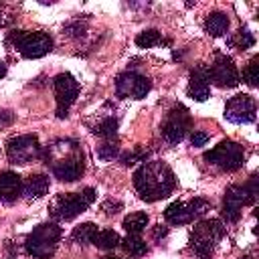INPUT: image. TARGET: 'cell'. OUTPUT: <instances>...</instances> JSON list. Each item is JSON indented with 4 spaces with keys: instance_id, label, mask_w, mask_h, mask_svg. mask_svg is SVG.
Returning a JSON list of instances; mask_svg holds the SVG:
<instances>
[{
    "instance_id": "e0dca14e",
    "label": "cell",
    "mask_w": 259,
    "mask_h": 259,
    "mask_svg": "<svg viewBox=\"0 0 259 259\" xmlns=\"http://www.w3.org/2000/svg\"><path fill=\"white\" fill-rule=\"evenodd\" d=\"M22 194V180L16 172L4 170L0 172V202H14Z\"/></svg>"
},
{
    "instance_id": "ac0fdd59",
    "label": "cell",
    "mask_w": 259,
    "mask_h": 259,
    "mask_svg": "<svg viewBox=\"0 0 259 259\" xmlns=\"http://www.w3.org/2000/svg\"><path fill=\"white\" fill-rule=\"evenodd\" d=\"M49 190V176L45 174H32L28 176L26 182H22V194L26 200H36L45 196Z\"/></svg>"
},
{
    "instance_id": "d4e9b609",
    "label": "cell",
    "mask_w": 259,
    "mask_h": 259,
    "mask_svg": "<svg viewBox=\"0 0 259 259\" xmlns=\"http://www.w3.org/2000/svg\"><path fill=\"white\" fill-rule=\"evenodd\" d=\"M164 38L162 34L156 30V28H148V30H142L138 36H136V45L140 49H150V47H156V45H162Z\"/></svg>"
},
{
    "instance_id": "52a82bcc",
    "label": "cell",
    "mask_w": 259,
    "mask_h": 259,
    "mask_svg": "<svg viewBox=\"0 0 259 259\" xmlns=\"http://www.w3.org/2000/svg\"><path fill=\"white\" fill-rule=\"evenodd\" d=\"M204 160L208 164L217 166L219 170L235 172V170L243 168V164H245V150L241 144H237L233 140H223L212 150L204 152Z\"/></svg>"
},
{
    "instance_id": "44dd1931",
    "label": "cell",
    "mask_w": 259,
    "mask_h": 259,
    "mask_svg": "<svg viewBox=\"0 0 259 259\" xmlns=\"http://www.w3.org/2000/svg\"><path fill=\"white\" fill-rule=\"evenodd\" d=\"M95 233H97V227H95L93 223H81V225H77V227L73 229L71 239H73V243L85 247V245H91V243H93Z\"/></svg>"
},
{
    "instance_id": "7c38bea8",
    "label": "cell",
    "mask_w": 259,
    "mask_h": 259,
    "mask_svg": "<svg viewBox=\"0 0 259 259\" xmlns=\"http://www.w3.org/2000/svg\"><path fill=\"white\" fill-rule=\"evenodd\" d=\"M152 89V83L148 77L136 73V71H123L115 79V95L121 99H142Z\"/></svg>"
},
{
    "instance_id": "9a60e30c",
    "label": "cell",
    "mask_w": 259,
    "mask_h": 259,
    "mask_svg": "<svg viewBox=\"0 0 259 259\" xmlns=\"http://www.w3.org/2000/svg\"><path fill=\"white\" fill-rule=\"evenodd\" d=\"M51 168H53V174L55 178L63 180V182H75L83 176L85 172V160H83V154L79 150H75L73 154L65 156V158H59V160H53L49 162Z\"/></svg>"
},
{
    "instance_id": "ba28073f",
    "label": "cell",
    "mask_w": 259,
    "mask_h": 259,
    "mask_svg": "<svg viewBox=\"0 0 259 259\" xmlns=\"http://www.w3.org/2000/svg\"><path fill=\"white\" fill-rule=\"evenodd\" d=\"M190 127H192L190 111L184 105L178 103V105H174L168 111V115H166V119H164V123L160 127V134H162V138H164L166 144L176 146V144H180L186 138V134H188Z\"/></svg>"
},
{
    "instance_id": "30bf717a",
    "label": "cell",
    "mask_w": 259,
    "mask_h": 259,
    "mask_svg": "<svg viewBox=\"0 0 259 259\" xmlns=\"http://www.w3.org/2000/svg\"><path fill=\"white\" fill-rule=\"evenodd\" d=\"M40 154H42V148L38 144V138L32 136V134L10 138L8 144H6V156H8V160L12 164H18V166H24V164L40 158Z\"/></svg>"
},
{
    "instance_id": "9c48e42d",
    "label": "cell",
    "mask_w": 259,
    "mask_h": 259,
    "mask_svg": "<svg viewBox=\"0 0 259 259\" xmlns=\"http://www.w3.org/2000/svg\"><path fill=\"white\" fill-rule=\"evenodd\" d=\"M210 208V202L204 198H190V200H176L164 210V219L170 225H188L194 219L202 217Z\"/></svg>"
},
{
    "instance_id": "2e32d148",
    "label": "cell",
    "mask_w": 259,
    "mask_h": 259,
    "mask_svg": "<svg viewBox=\"0 0 259 259\" xmlns=\"http://www.w3.org/2000/svg\"><path fill=\"white\" fill-rule=\"evenodd\" d=\"M186 93L190 99L194 101H204L210 93V83H208V75H206V65H196L190 71V79H188V87Z\"/></svg>"
},
{
    "instance_id": "836d02e7",
    "label": "cell",
    "mask_w": 259,
    "mask_h": 259,
    "mask_svg": "<svg viewBox=\"0 0 259 259\" xmlns=\"http://www.w3.org/2000/svg\"><path fill=\"white\" fill-rule=\"evenodd\" d=\"M14 121V113L12 111H0V127H6Z\"/></svg>"
},
{
    "instance_id": "d6a6232c",
    "label": "cell",
    "mask_w": 259,
    "mask_h": 259,
    "mask_svg": "<svg viewBox=\"0 0 259 259\" xmlns=\"http://www.w3.org/2000/svg\"><path fill=\"white\" fill-rule=\"evenodd\" d=\"M168 235V227H162V225H156L154 229H152V237L156 239V241H162L164 237Z\"/></svg>"
},
{
    "instance_id": "1f68e13d",
    "label": "cell",
    "mask_w": 259,
    "mask_h": 259,
    "mask_svg": "<svg viewBox=\"0 0 259 259\" xmlns=\"http://www.w3.org/2000/svg\"><path fill=\"white\" fill-rule=\"evenodd\" d=\"M206 142H208V134H206V132H202V130H194V132H192V136H190V144H192L194 148L204 146Z\"/></svg>"
},
{
    "instance_id": "277c9868",
    "label": "cell",
    "mask_w": 259,
    "mask_h": 259,
    "mask_svg": "<svg viewBox=\"0 0 259 259\" xmlns=\"http://www.w3.org/2000/svg\"><path fill=\"white\" fill-rule=\"evenodd\" d=\"M259 186H257V176H251L245 184H233L225 192L223 200V217L227 223H237L241 219V208L245 204H253L257 200Z\"/></svg>"
},
{
    "instance_id": "cb8c5ba5",
    "label": "cell",
    "mask_w": 259,
    "mask_h": 259,
    "mask_svg": "<svg viewBox=\"0 0 259 259\" xmlns=\"http://www.w3.org/2000/svg\"><path fill=\"white\" fill-rule=\"evenodd\" d=\"M121 247L130 257H142L148 253V245H146V241L140 239V235H127L121 241Z\"/></svg>"
},
{
    "instance_id": "7a4b0ae2",
    "label": "cell",
    "mask_w": 259,
    "mask_h": 259,
    "mask_svg": "<svg viewBox=\"0 0 259 259\" xmlns=\"http://www.w3.org/2000/svg\"><path fill=\"white\" fill-rule=\"evenodd\" d=\"M95 200V190L85 188L81 192H61L51 200V217L55 221H73L81 212H85Z\"/></svg>"
},
{
    "instance_id": "8d00e7d4",
    "label": "cell",
    "mask_w": 259,
    "mask_h": 259,
    "mask_svg": "<svg viewBox=\"0 0 259 259\" xmlns=\"http://www.w3.org/2000/svg\"><path fill=\"white\" fill-rule=\"evenodd\" d=\"M0 26H2V8H0Z\"/></svg>"
},
{
    "instance_id": "8fae6325",
    "label": "cell",
    "mask_w": 259,
    "mask_h": 259,
    "mask_svg": "<svg viewBox=\"0 0 259 259\" xmlns=\"http://www.w3.org/2000/svg\"><path fill=\"white\" fill-rule=\"evenodd\" d=\"M53 89L57 97V117L65 119L69 115V107L79 97V83L71 73H59L53 79Z\"/></svg>"
},
{
    "instance_id": "603a6c76",
    "label": "cell",
    "mask_w": 259,
    "mask_h": 259,
    "mask_svg": "<svg viewBox=\"0 0 259 259\" xmlns=\"http://www.w3.org/2000/svg\"><path fill=\"white\" fill-rule=\"evenodd\" d=\"M95 136H99V138H103V140H113L115 138V134H117V119L113 117V115H107V117H103V119H99V123L97 125H93V130H91Z\"/></svg>"
},
{
    "instance_id": "e575fe53",
    "label": "cell",
    "mask_w": 259,
    "mask_h": 259,
    "mask_svg": "<svg viewBox=\"0 0 259 259\" xmlns=\"http://www.w3.org/2000/svg\"><path fill=\"white\" fill-rule=\"evenodd\" d=\"M4 75H6V65H4L2 61H0V79H2Z\"/></svg>"
},
{
    "instance_id": "6da1fadb",
    "label": "cell",
    "mask_w": 259,
    "mask_h": 259,
    "mask_svg": "<svg viewBox=\"0 0 259 259\" xmlns=\"http://www.w3.org/2000/svg\"><path fill=\"white\" fill-rule=\"evenodd\" d=\"M134 186L142 200L156 202L172 194L176 186V178L172 168L162 160H152L142 164L134 172Z\"/></svg>"
},
{
    "instance_id": "4316f807",
    "label": "cell",
    "mask_w": 259,
    "mask_h": 259,
    "mask_svg": "<svg viewBox=\"0 0 259 259\" xmlns=\"http://www.w3.org/2000/svg\"><path fill=\"white\" fill-rule=\"evenodd\" d=\"M243 79H245V83L251 85V87H257V85H259V57H257V55L247 63V67H245V71H243Z\"/></svg>"
},
{
    "instance_id": "7402d4cb",
    "label": "cell",
    "mask_w": 259,
    "mask_h": 259,
    "mask_svg": "<svg viewBox=\"0 0 259 259\" xmlns=\"http://www.w3.org/2000/svg\"><path fill=\"white\" fill-rule=\"evenodd\" d=\"M121 225L127 231V235H140L148 227V214L146 212H132L123 219Z\"/></svg>"
},
{
    "instance_id": "4dcf8cb0",
    "label": "cell",
    "mask_w": 259,
    "mask_h": 259,
    "mask_svg": "<svg viewBox=\"0 0 259 259\" xmlns=\"http://www.w3.org/2000/svg\"><path fill=\"white\" fill-rule=\"evenodd\" d=\"M146 158H148V152H132V154L121 156V164L123 166H132L136 162H146Z\"/></svg>"
},
{
    "instance_id": "4fadbf2b",
    "label": "cell",
    "mask_w": 259,
    "mask_h": 259,
    "mask_svg": "<svg viewBox=\"0 0 259 259\" xmlns=\"http://www.w3.org/2000/svg\"><path fill=\"white\" fill-rule=\"evenodd\" d=\"M206 75H208V83H212L221 89L239 85V71H237L233 59L227 55H217L212 65L206 67Z\"/></svg>"
},
{
    "instance_id": "d6986e66",
    "label": "cell",
    "mask_w": 259,
    "mask_h": 259,
    "mask_svg": "<svg viewBox=\"0 0 259 259\" xmlns=\"http://www.w3.org/2000/svg\"><path fill=\"white\" fill-rule=\"evenodd\" d=\"M231 26V20L225 12H210L206 18H204V30L210 34V36H223Z\"/></svg>"
},
{
    "instance_id": "f1b7e54d",
    "label": "cell",
    "mask_w": 259,
    "mask_h": 259,
    "mask_svg": "<svg viewBox=\"0 0 259 259\" xmlns=\"http://www.w3.org/2000/svg\"><path fill=\"white\" fill-rule=\"evenodd\" d=\"M121 208H123V204H121L119 200H113V198H109V200H105V202L101 204V210H103V214H107V217L117 214Z\"/></svg>"
},
{
    "instance_id": "5bb4252c",
    "label": "cell",
    "mask_w": 259,
    "mask_h": 259,
    "mask_svg": "<svg viewBox=\"0 0 259 259\" xmlns=\"http://www.w3.org/2000/svg\"><path fill=\"white\" fill-rule=\"evenodd\" d=\"M225 119L231 123H251L255 119V99L247 93L233 95L225 105Z\"/></svg>"
},
{
    "instance_id": "83f0119b",
    "label": "cell",
    "mask_w": 259,
    "mask_h": 259,
    "mask_svg": "<svg viewBox=\"0 0 259 259\" xmlns=\"http://www.w3.org/2000/svg\"><path fill=\"white\" fill-rule=\"evenodd\" d=\"M97 156H99L103 162H109V160L117 158V156H119V146H117V142H115V140H105V142L97 148Z\"/></svg>"
},
{
    "instance_id": "ffe728a7",
    "label": "cell",
    "mask_w": 259,
    "mask_h": 259,
    "mask_svg": "<svg viewBox=\"0 0 259 259\" xmlns=\"http://www.w3.org/2000/svg\"><path fill=\"white\" fill-rule=\"evenodd\" d=\"M119 243H121V239H119V235H117L113 229H101V231H97L95 237H93V245H95L97 249H101V251H111V249H115Z\"/></svg>"
},
{
    "instance_id": "8992f818",
    "label": "cell",
    "mask_w": 259,
    "mask_h": 259,
    "mask_svg": "<svg viewBox=\"0 0 259 259\" xmlns=\"http://www.w3.org/2000/svg\"><path fill=\"white\" fill-rule=\"evenodd\" d=\"M225 235V225L219 219H206L194 225L192 233H190V249L200 255V257H208L212 253V249L217 247V243L223 239Z\"/></svg>"
},
{
    "instance_id": "f546056e",
    "label": "cell",
    "mask_w": 259,
    "mask_h": 259,
    "mask_svg": "<svg viewBox=\"0 0 259 259\" xmlns=\"http://www.w3.org/2000/svg\"><path fill=\"white\" fill-rule=\"evenodd\" d=\"M65 32H67L69 36H73V38H79V36H83L85 26L81 24V20H73V22L65 24Z\"/></svg>"
},
{
    "instance_id": "5b68a950",
    "label": "cell",
    "mask_w": 259,
    "mask_h": 259,
    "mask_svg": "<svg viewBox=\"0 0 259 259\" xmlns=\"http://www.w3.org/2000/svg\"><path fill=\"white\" fill-rule=\"evenodd\" d=\"M6 40L24 59H40L53 51V38L42 30H12Z\"/></svg>"
},
{
    "instance_id": "74e56055",
    "label": "cell",
    "mask_w": 259,
    "mask_h": 259,
    "mask_svg": "<svg viewBox=\"0 0 259 259\" xmlns=\"http://www.w3.org/2000/svg\"><path fill=\"white\" fill-rule=\"evenodd\" d=\"M241 259H251V257H241Z\"/></svg>"
},
{
    "instance_id": "f35d334b",
    "label": "cell",
    "mask_w": 259,
    "mask_h": 259,
    "mask_svg": "<svg viewBox=\"0 0 259 259\" xmlns=\"http://www.w3.org/2000/svg\"><path fill=\"white\" fill-rule=\"evenodd\" d=\"M202 259H208V257H202Z\"/></svg>"
},
{
    "instance_id": "d590c367",
    "label": "cell",
    "mask_w": 259,
    "mask_h": 259,
    "mask_svg": "<svg viewBox=\"0 0 259 259\" xmlns=\"http://www.w3.org/2000/svg\"><path fill=\"white\" fill-rule=\"evenodd\" d=\"M103 259H121V257H113V255H107V257H103Z\"/></svg>"
},
{
    "instance_id": "484cf974",
    "label": "cell",
    "mask_w": 259,
    "mask_h": 259,
    "mask_svg": "<svg viewBox=\"0 0 259 259\" xmlns=\"http://www.w3.org/2000/svg\"><path fill=\"white\" fill-rule=\"evenodd\" d=\"M229 45L239 49V51H245V49H251L255 45V36L249 32V28H239L231 38H229Z\"/></svg>"
},
{
    "instance_id": "3957f363",
    "label": "cell",
    "mask_w": 259,
    "mask_h": 259,
    "mask_svg": "<svg viewBox=\"0 0 259 259\" xmlns=\"http://www.w3.org/2000/svg\"><path fill=\"white\" fill-rule=\"evenodd\" d=\"M61 227L57 223H42L30 231L24 241V249L34 259H51L61 241Z\"/></svg>"
}]
</instances>
